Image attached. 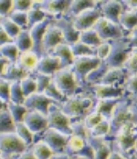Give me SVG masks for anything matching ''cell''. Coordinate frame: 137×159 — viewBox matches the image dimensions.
Masks as SVG:
<instances>
[{"label": "cell", "instance_id": "cell-17", "mask_svg": "<svg viewBox=\"0 0 137 159\" xmlns=\"http://www.w3.org/2000/svg\"><path fill=\"white\" fill-rule=\"evenodd\" d=\"M64 42L63 36L61 29L52 22L50 23L43 36L42 39V50L44 54H50L52 49L55 48L58 45Z\"/></svg>", "mask_w": 137, "mask_h": 159}, {"label": "cell", "instance_id": "cell-16", "mask_svg": "<svg viewBox=\"0 0 137 159\" xmlns=\"http://www.w3.org/2000/svg\"><path fill=\"white\" fill-rule=\"evenodd\" d=\"M51 104H56V103L48 98L44 93L35 92L25 98L23 106L27 110L38 111L44 114L45 116H47Z\"/></svg>", "mask_w": 137, "mask_h": 159}, {"label": "cell", "instance_id": "cell-5", "mask_svg": "<svg viewBox=\"0 0 137 159\" xmlns=\"http://www.w3.org/2000/svg\"><path fill=\"white\" fill-rule=\"evenodd\" d=\"M111 133L109 138L112 139L116 132L126 124L133 123V113L131 109V103L126 96L122 98L119 103L115 106L112 116L110 118Z\"/></svg>", "mask_w": 137, "mask_h": 159}, {"label": "cell", "instance_id": "cell-34", "mask_svg": "<svg viewBox=\"0 0 137 159\" xmlns=\"http://www.w3.org/2000/svg\"><path fill=\"white\" fill-rule=\"evenodd\" d=\"M15 132V122L7 108L0 111V134Z\"/></svg>", "mask_w": 137, "mask_h": 159}, {"label": "cell", "instance_id": "cell-20", "mask_svg": "<svg viewBox=\"0 0 137 159\" xmlns=\"http://www.w3.org/2000/svg\"><path fill=\"white\" fill-rule=\"evenodd\" d=\"M88 143L93 150V159H108L113 149L112 140L109 137H89Z\"/></svg>", "mask_w": 137, "mask_h": 159}, {"label": "cell", "instance_id": "cell-62", "mask_svg": "<svg viewBox=\"0 0 137 159\" xmlns=\"http://www.w3.org/2000/svg\"><path fill=\"white\" fill-rule=\"evenodd\" d=\"M5 108H7V103H5L3 100L0 99V111L5 109Z\"/></svg>", "mask_w": 137, "mask_h": 159}, {"label": "cell", "instance_id": "cell-21", "mask_svg": "<svg viewBox=\"0 0 137 159\" xmlns=\"http://www.w3.org/2000/svg\"><path fill=\"white\" fill-rule=\"evenodd\" d=\"M60 68H61V66L58 57L50 54H44L41 57H39L34 72L52 76Z\"/></svg>", "mask_w": 137, "mask_h": 159}, {"label": "cell", "instance_id": "cell-29", "mask_svg": "<svg viewBox=\"0 0 137 159\" xmlns=\"http://www.w3.org/2000/svg\"><path fill=\"white\" fill-rule=\"evenodd\" d=\"M119 25L127 34L137 28V11L125 9L121 14L119 18Z\"/></svg>", "mask_w": 137, "mask_h": 159}, {"label": "cell", "instance_id": "cell-18", "mask_svg": "<svg viewBox=\"0 0 137 159\" xmlns=\"http://www.w3.org/2000/svg\"><path fill=\"white\" fill-rule=\"evenodd\" d=\"M99 7L102 17L119 24L120 16L125 10L123 1H119V0L100 1Z\"/></svg>", "mask_w": 137, "mask_h": 159}, {"label": "cell", "instance_id": "cell-37", "mask_svg": "<svg viewBox=\"0 0 137 159\" xmlns=\"http://www.w3.org/2000/svg\"><path fill=\"white\" fill-rule=\"evenodd\" d=\"M110 133H111L110 121L108 119H103L95 127H93L91 130L89 131V137L107 138L110 136Z\"/></svg>", "mask_w": 137, "mask_h": 159}, {"label": "cell", "instance_id": "cell-36", "mask_svg": "<svg viewBox=\"0 0 137 159\" xmlns=\"http://www.w3.org/2000/svg\"><path fill=\"white\" fill-rule=\"evenodd\" d=\"M27 29L31 28L33 25L43 21L48 17V16L34 4H32V7L27 12Z\"/></svg>", "mask_w": 137, "mask_h": 159}, {"label": "cell", "instance_id": "cell-52", "mask_svg": "<svg viewBox=\"0 0 137 159\" xmlns=\"http://www.w3.org/2000/svg\"><path fill=\"white\" fill-rule=\"evenodd\" d=\"M33 1H20V0H13L12 9L11 11H21L27 12L32 7Z\"/></svg>", "mask_w": 137, "mask_h": 159}, {"label": "cell", "instance_id": "cell-12", "mask_svg": "<svg viewBox=\"0 0 137 159\" xmlns=\"http://www.w3.org/2000/svg\"><path fill=\"white\" fill-rule=\"evenodd\" d=\"M101 16V12L98 6L96 7L90 8L81 12L73 17L71 20L76 30H78L79 32H82L93 28V26Z\"/></svg>", "mask_w": 137, "mask_h": 159}, {"label": "cell", "instance_id": "cell-31", "mask_svg": "<svg viewBox=\"0 0 137 159\" xmlns=\"http://www.w3.org/2000/svg\"><path fill=\"white\" fill-rule=\"evenodd\" d=\"M13 42L15 43L19 53H24L27 51L32 50V40L28 29H21V31L14 39Z\"/></svg>", "mask_w": 137, "mask_h": 159}, {"label": "cell", "instance_id": "cell-50", "mask_svg": "<svg viewBox=\"0 0 137 159\" xmlns=\"http://www.w3.org/2000/svg\"><path fill=\"white\" fill-rule=\"evenodd\" d=\"M112 50V43L104 41L100 44V46L95 49V56L100 59V61H105Z\"/></svg>", "mask_w": 137, "mask_h": 159}, {"label": "cell", "instance_id": "cell-45", "mask_svg": "<svg viewBox=\"0 0 137 159\" xmlns=\"http://www.w3.org/2000/svg\"><path fill=\"white\" fill-rule=\"evenodd\" d=\"M125 96L128 98H132L137 96V74L128 76L124 83Z\"/></svg>", "mask_w": 137, "mask_h": 159}, {"label": "cell", "instance_id": "cell-25", "mask_svg": "<svg viewBox=\"0 0 137 159\" xmlns=\"http://www.w3.org/2000/svg\"><path fill=\"white\" fill-rule=\"evenodd\" d=\"M50 54L59 58V60L61 62V68L71 66V64L73 63V60H74V57L72 55L71 46L64 43V42L61 43L55 48L52 49V51Z\"/></svg>", "mask_w": 137, "mask_h": 159}, {"label": "cell", "instance_id": "cell-13", "mask_svg": "<svg viewBox=\"0 0 137 159\" xmlns=\"http://www.w3.org/2000/svg\"><path fill=\"white\" fill-rule=\"evenodd\" d=\"M68 138L69 135H64L58 130L47 128L44 132L41 133L40 140L44 141L51 148L54 154H59L65 152Z\"/></svg>", "mask_w": 137, "mask_h": 159}, {"label": "cell", "instance_id": "cell-15", "mask_svg": "<svg viewBox=\"0 0 137 159\" xmlns=\"http://www.w3.org/2000/svg\"><path fill=\"white\" fill-rule=\"evenodd\" d=\"M53 18L48 16L43 21L37 23L33 25L31 28L28 29L29 35L32 40V51L37 54L38 57H41L43 56V50H42V39L44 33L48 27V25L52 22Z\"/></svg>", "mask_w": 137, "mask_h": 159}, {"label": "cell", "instance_id": "cell-23", "mask_svg": "<svg viewBox=\"0 0 137 159\" xmlns=\"http://www.w3.org/2000/svg\"><path fill=\"white\" fill-rule=\"evenodd\" d=\"M100 1L97 0H71L70 7L65 14V17L72 19L81 12L98 7Z\"/></svg>", "mask_w": 137, "mask_h": 159}, {"label": "cell", "instance_id": "cell-33", "mask_svg": "<svg viewBox=\"0 0 137 159\" xmlns=\"http://www.w3.org/2000/svg\"><path fill=\"white\" fill-rule=\"evenodd\" d=\"M19 51L14 42H8L0 47V57L7 60L8 63H16Z\"/></svg>", "mask_w": 137, "mask_h": 159}, {"label": "cell", "instance_id": "cell-41", "mask_svg": "<svg viewBox=\"0 0 137 159\" xmlns=\"http://www.w3.org/2000/svg\"><path fill=\"white\" fill-rule=\"evenodd\" d=\"M7 108L8 109L15 124L23 121V117L27 113V109L23 105H17L12 102H8L7 104Z\"/></svg>", "mask_w": 137, "mask_h": 159}, {"label": "cell", "instance_id": "cell-38", "mask_svg": "<svg viewBox=\"0 0 137 159\" xmlns=\"http://www.w3.org/2000/svg\"><path fill=\"white\" fill-rule=\"evenodd\" d=\"M72 55L74 57H86V56H95V49L90 48L81 41H77L73 44L70 45Z\"/></svg>", "mask_w": 137, "mask_h": 159}, {"label": "cell", "instance_id": "cell-26", "mask_svg": "<svg viewBox=\"0 0 137 159\" xmlns=\"http://www.w3.org/2000/svg\"><path fill=\"white\" fill-rule=\"evenodd\" d=\"M122 98H111V99L95 100V104H94V107H93L92 110L100 113L104 118L110 120L115 106L119 103V101Z\"/></svg>", "mask_w": 137, "mask_h": 159}, {"label": "cell", "instance_id": "cell-19", "mask_svg": "<svg viewBox=\"0 0 137 159\" xmlns=\"http://www.w3.org/2000/svg\"><path fill=\"white\" fill-rule=\"evenodd\" d=\"M53 23L61 29L62 33L64 43L68 45H71L79 40L81 32L76 30L71 19L65 16H61L53 19Z\"/></svg>", "mask_w": 137, "mask_h": 159}, {"label": "cell", "instance_id": "cell-42", "mask_svg": "<svg viewBox=\"0 0 137 159\" xmlns=\"http://www.w3.org/2000/svg\"><path fill=\"white\" fill-rule=\"evenodd\" d=\"M47 97L50 98L52 101H54L57 105H61L63 102L67 99V98L63 95L62 93L57 88L53 81L51 80L50 85L47 86V88L43 92Z\"/></svg>", "mask_w": 137, "mask_h": 159}, {"label": "cell", "instance_id": "cell-56", "mask_svg": "<svg viewBox=\"0 0 137 159\" xmlns=\"http://www.w3.org/2000/svg\"><path fill=\"white\" fill-rule=\"evenodd\" d=\"M12 39L7 36V34L3 29V27L0 25V47L3 46L4 44H7L8 42H12Z\"/></svg>", "mask_w": 137, "mask_h": 159}, {"label": "cell", "instance_id": "cell-24", "mask_svg": "<svg viewBox=\"0 0 137 159\" xmlns=\"http://www.w3.org/2000/svg\"><path fill=\"white\" fill-rule=\"evenodd\" d=\"M39 57L32 50L24 53H19L16 64L27 74L33 73L36 69Z\"/></svg>", "mask_w": 137, "mask_h": 159}, {"label": "cell", "instance_id": "cell-48", "mask_svg": "<svg viewBox=\"0 0 137 159\" xmlns=\"http://www.w3.org/2000/svg\"><path fill=\"white\" fill-rule=\"evenodd\" d=\"M35 81H36V85H37V92L38 93H43L44 90L47 88V86L50 85V83L52 80V76L50 75H43V74L36 73V72H33V73L30 74Z\"/></svg>", "mask_w": 137, "mask_h": 159}, {"label": "cell", "instance_id": "cell-35", "mask_svg": "<svg viewBox=\"0 0 137 159\" xmlns=\"http://www.w3.org/2000/svg\"><path fill=\"white\" fill-rule=\"evenodd\" d=\"M15 133L20 137V139L25 143L27 147L33 144L35 135L27 127V125L23 122L15 124Z\"/></svg>", "mask_w": 137, "mask_h": 159}, {"label": "cell", "instance_id": "cell-27", "mask_svg": "<svg viewBox=\"0 0 137 159\" xmlns=\"http://www.w3.org/2000/svg\"><path fill=\"white\" fill-rule=\"evenodd\" d=\"M27 75L29 74L21 69L16 63H7L5 66L3 73L0 76L7 81L13 82V81H20Z\"/></svg>", "mask_w": 137, "mask_h": 159}, {"label": "cell", "instance_id": "cell-46", "mask_svg": "<svg viewBox=\"0 0 137 159\" xmlns=\"http://www.w3.org/2000/svg\"><path fill=\"white\" fill-rule=\"evenodd\" d=\"M104 118L100 113L96 112L94 110H91L89 114L86 115V116L82 119V121L84 123L85 126L87 127V129L90 131L91 130L93 127H95L99 123H100Z\"/></svg>", "mask_w": 137, "mask_h": 159}, {"label": "cell", "instance_id": "cell-57", "mask_svg": "<svg viewBox=\"0 0 137 159\" xmlns=\"http://www.w3.org/2000/svg\"><path fill=\"white\" fill-rule=\"evenodd\" d=\"M50 159H81L80 157L77 156H71L67 153H59V154H54Z\"/></svg>", "mask_w": 137, "mask_h": 159}, {"label": "cell", "instance_id": "cell-64", "mask_svg": "<svg viewBox=\"0 0 137 159\" xmlns=\"http://www.w3.org/2000/svg\"><path fill=\"white\" fill-rule=\"evenodd\" d=\"M135 153H137V145H136V148H135Z\"/></svg>", "mask_w": 137, "mask_h": 159}, {"label": "cell", "instance_id": "cell-63", "mask_svg": "<svg viewBox=\"0 0 137 159\" xmlns=\"http://www.w3.org/2000/svg\"><path fill=\"white\" fill-rule=\"evenodd\" d=\"M0 159H2V154H1V152H0Z\"/></svg>", "mask_w": 137, "mask_h": 159}, {"label": "cell", "instance_id": "cell-59", "mask_svg": "<svg viewBox=\"0 0 137 159\" xmlns=\"http://www.w3.org/2000/svg\"><path fill=\"white\" fill-rule=\"evenodd\" d=\"M108 159H128V157H126L125 156H124L119 151H117L116 149H112V153L110 154Z\"/></svg>", "mask_w": 137, "mask_h": 159}, {"label": "cell", "instance_id": "cell-40", "mask_svg": "<svg viewBox=\"0 0 137 159\" xmlns=\"http://www.w3.org/2000/svg\"><path fill=\"white\" fill-rule=\"evenodd\" d=\"M0 25L3 27L5 32L7 34V36L10 37L13 41L17 37V36L19 34V32L21 31V28L19 26H17L7 16L0 17Z\"/></svg>", "mask_w": 137, "mask_h": 159}, {"label": "cell", "instance_id": "cell-9", "mask_svg": "<svg viewBox=\"0 0 137 159\" xmlns=\"http://www.w3.org/2000/svg\"><path fill=\"white\" fill-rule=\"evenodd\" d=\"M27 145L15 132L0 134V152L5 156L22 154L27 150Z\"/></svg>", "mask_w": 137, "mask_h": 159}, {"label": "cell", "instance_id": "cell-53", "mask_svg": "<svg viewBox=\"0 0 137 159\" xmlns=\"http://www.w3.org/2000/svg\"><path fill=\"white\" fill-rule=\"evenodd\" d=\"M125 39L130 48L132 50H137V28L127 33Z\"/></svg>", "mask_w": 137, "mask_h": 159}, {"label": "cell", "instance_id": "cell-22", "mask_svg": "<svg viewBox=\"0 0 137 159\" xmlns=\"http://www.w3.org/2000/svg\"><path fill=\"white\" fill-rule=\"evenodd\" d=\"M128 75L124 70L123 67L118 68H108L106 73L100 78L97 83L99 85H108V86H115V85H124L125 81L127 79ZM96 85V84H95Z\"/></svg>", "mask_w": 137, "mask_h": 159}, {"label": "cell", "instance_id": "cell-10", "mask_svg": "<svg viewBox=\"0 0 137 159\" xmlns=\"http://www.w3.org/2000/svg\"><path fill=\"white\" fill-rule=\"evenodd\" d=\"M84 90H87L93 97L95 100L100 99H111V98H122L125 97V88L123 85H92L86 87Z\"/></svg>", "mask_w": 137, "mask_h": 159}, {"label": "cell", "instance_id": "cell-14", "mask_svg": "<svg viewBox=\"0 0 137 159\" xmlns=\"http://www.w3.org/2000/svg\"><path fill=\"white\" fill-rule=\"evenodd\" d=\"M22 122L35 135L41 134L48 128L47 116L36 110L27 111Z\"/></svg>", "mask_w": 137, "mask_h": 159}, {"label": "cell", "instance_id": "cell-6", "mask_svg": "<svg viewBox=\"0 0 137 159\" xmlns=\"http://www.w3.org/2000/svg\"><path fill=\"white\" fill-rule=\"evenodd\" d=\"M48 128L58 130L66 135H72L71 119L67 116L60 107V105L51 104L47 115Z\"/></svg>", "mask_w": 137, "mask_h": 159}, {"label": "cell", "instance_id": "cell-47", "mask_svg": "<svg viewBox=\"0 0 137 159\" xmlns=\"http://www.w3.org/2000/svg\"><path fill=\"white\" fill-rule=\"evenodd\" d=\"M7 17L21 29H27V14L21 11H10Z\"/></svg>", "mask_w": 137, "mask_h": 159}, {"label": "cell", "instance_id": "cell-55", "mask_svg": "<svg viewBox=\"0 0 137 159\" xmlns=\"http://www.w3.org/2000/svg\"><path fill=\"white\" fill-rule=\"evenodd\" d=\"M131 103V109L133 113V124L137 126V96L129 98Z\"/></svg>", "mask_w": 137, "mask_h": 159}, {"label": "cell", "instance_id": "cell-1", "mask_svg": "<svg viewBox=\"0 0 137 159\" xmlns=\"http://www.w3.org/2000/svg\"><path fill=\"white\" fill-rule=\"evenodd\" d=\"M95 99L87 90H81L74 96L68 98L60 105L62 112L71 120L83 119L92 110Z\"/></svg>", "mask_w": 137, "mask_h": 159}, {"label": "cell", "instance_id": "cell-43", "mask_svg": "<svg viewBox=\"0 0 137 159\" xmlns=\"http://www.w3.org/2000/svg\"><path fill=\"white\" fill-rule=\"evenodd\" d=\"M19 82H20V87H21L22 93H23L25 98L28 97L29 95L37 92L36 81L30 74L27 75L24 78H22Z\"/></svg>", "mask_w": 137, "mask_h": 159}, {"label": "cell", "instance_id": "cell-32", "mask_svg": "<svg viewBox=\"0 0 137 159\" xmlns=\"http://www.w3.org/2000/svg\"><path fill=\"white\" fill-rule=\"evenodd\" d=\"M31 151L37 159H50L54 155V152L51 150V148L40 139L33 144Z\"/></svg>", "mask_w": 137, "mask_h": 159}, {"label": "cell", "instance_id": "cell-2", "mask_svg": "<svg viewBox=\"0 0 137 159\" xmlns=\"http://www.w3.org/2000/svg\"><path fill=\"white\" fill-rule=\"evenodd\" d=\"M112 147L127 157L132 152H135L137 145V126L133 123L123 125L112 138Z\"/></svg>", "mask_w": 137, "mask_h": 159}, {"label": "cell", "instance_id": "cell-4", "mask_svg": "<svg viewBox=\"0 0 137 159\" xmlns=\"http://www.w3.org/2000/svg\"><path fill=\"white\" fill-rule=\"evenodd\" d=\"M52 81L67 98L81 91V88L70 66L60 68L57 72H55L52 75Z\"/></svg>", "mask_w": 137, "mask_h": 159}, {"label": "cell", "instance_id": "cell-39", "mask_svg": "<svg viewBox=\"0 0 137 159\" xmlns=\"http://www.w3.org/2000/svg\"><path fill=\"white\" fill-rule=\"evenodd\" d=\"M9 98H10L9 102H12V103L17 104V105H23V103L25 101V97L22 93L19 81H13L10 83Z\"/></svg>", "mask_w": 137, "mask_h": 159}, {"label": "cell", "instance_id": "cell-49", "mask_svg": "<svg viewBox=\"0 0 137 159\" xmlns=\"http://www.w3.org/2000/svg\"><path fill=\"white\" fill-rule=\"evenodd\" d=\"M71 130L72 135H79L88 141L89 138V130L85 126L82 119L80 120H71Z\"/></svg>", "mask_w": 137, "mask_h": 159}, {"label": "cell", "instance_id": "cell-44", "mask_svg": "<svg viewBox=\"0 0 137 159\" xmlns=\"http://www.w3.org/2000/svg\"><path fill=\"white\" fill-rule=\"evenodd\" d=\"M123 68L128 76L137 74V50H132L129 57L125 62Z\"/></svg>", "mask_w": 137, "mask_h": 159}, {"label": "cell", "instance_id": "cell-8", "mask_svg": "<svg viewBox=\"0 0 137 159\" xmlns=\"http://www.w3.org/2000/svg\"><path fill=\"white\" fill-rule=\"evenodd\" d=\"M112 50L108 58L103 61L109 68L123 67L132 49L129 48L125 38L112 41Z\"/></svg>", "mask_w": 137, "mask_h": 159}, {"label": "cell", "instance_id": "cell-51", "mask_svg": "<svg viewBox=\"0 0 137 159\" xmlns=\"http://www.w3.org/2000/svg\"><path fill=\"white\" fill-rule=\"evenodd\" d=\"M10 83L11 82L7 81L0 76V99L3 100L7 104L10 101V98H9Z\"/></svg>", "mask_w": 137, "mask_h": 159}, {"label": "cell", "instance_id": "cell-28", "mask_svg": "<svg viewBox=\"0 0 137 159\" xmlns=\"http://www.w3.org/2000/svg\"><path fill=\"white\" fill-rule=\"evenodd\" d=\"M87 144V140L79 135H70L65 148V153L71 156H79L84 150Z\"/></svg>", "mask_w": 137, "mask_h": 159}, {"label": "cell", "instance_id": "cell-3", "mask_svg": "<svg viewBox=\"0 0 137 159\" xmlns=\"http://www.w3.org/2000/svg\"><path fill=\"white\" fill-rule=\"evenodd\" d=\"M100 59L96 56H86L74 57L73 63L70 66L78 81L81 90L86 88V78L96 67L100 65Z\"/></svg>", "mask_w": 137, "mask_h": 159}, {"label": "cell", "instance_id": "cell-11", "mask_svg": "<svg viewBox=\"0 0 137 159\" xmlns=\"http://www.w3.org/2000/svg\"><path fill=\"white\" fill-rule=\"evenodd\" d=\"M33 4L38 7L48 16L55 19L65 16L71 0H42L33 1Z\"/></svg>", "mask_w": 137, "mask_h": 159}, {"label": "cell", "instance_id": "cell-58", "mask_svg": "<svg viewBox=\"0 0 137 159\" xmlns=\"http://www.w3.org/2000/svg\"><path fill=\"white\" fill-rule=\"evenodd\" d=\"M124 7L125 9L137 11V0H128V1H123Z\"/></svg>", "mask_w": 137, "mask_h": 159}, {"label": "cell", "instance_id": "cell-30", "mask_svg": "<svg viewBox=\"0 0 137 159\" xmlns=\"http://www.w3.org/2000/svg\"><path fill=\"white\" fill-rule=\"evenodd\" d=\"M79 41L84 43L85 45H87L90 48L93 49L97 48L103 42L94 28L81 32L80 37H79Z\"/></svg>", "mask_w": 137, "mask_h": 159}, {"label": "cell", "instance_id": "cell-54", "mask_svg": "<svg viewBox=\"0 0 137 159\" xmlns=\"http://www.w3.org/2000/svg\"><path fill=\"white\" fill-rule=\"evenodd\" d=\"M12 9L11 0H0V17H6Z\"/></svg>", "mask_w": 137, "mask_h": 159}, {"label": "cell", "instance_id": "cell-61", "mask_svg": "<svg viewBox=\"0 0 137 159\" xmlns=\"http://www.w3.org/2000/svg\"><path fill=\"white\" fill-rule=\"evenodd\" d=\"M7 63H8L7 60H6L5 58H3V57H0V75H1L2 73H3L4 67H5V66H6Z\"/></svg>", "mask_w": 137, "mask_h": 159}, {"label": "cell", "instance_id": "cell-60", "mask_svg": "<svg viewBox=\"0 0 137 159\" xmlns=\"http://www.w3.org/2000/svg\"><path fill=\"white\" fill-rule=\"evenodd\" d=\"M17 159H37L36 157L34 156L33 152L30 150H26L25 152H23L22 154H20V156Z\"/></svg>", "mask_w": 137, "mask_h": 159}, {"label": "cell", "instance_id": "cell-7", "mask_svg": "<svg viewBox=\"0 0 137 159\" xmlns=\"http://www.w3.org/2000/svg\"><path fill=\"white\" fill-rule=\"evenodd\" d=\"M93 28L96 30L103 42H112L114 40L123 39L126 36L125 30L118 23H114L102 16L97 21Z\"/></svg>", "mask_w": 137, "mask_h": 159}]
</instances>
